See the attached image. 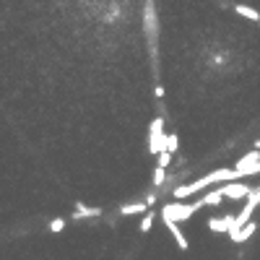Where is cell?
Segmentation results:
<instances>
[{
    "label": "cell",
    "mask_w": 260,
    "mask_h": 260,
    "mask_svg": "<svg viewBox=\"0 0 260 260\" xmlns=\"http://www.w3.org/2000/svg\"><path fill=\"white\" fill-rule=\"evenodd\" d=\"M203 208V201L198 198L195 203H185V201H175V203H167L161 206V221H190L192 219V213H198Z\"/></svg>",
    "instance_id": "6da1fadb"
},
{
    "label": "cell",
    "mask_w": 260,
    "mask_h": 260,
    "mask_svg": "<svg viewBox=\"0 0 260 260\" xmlns=\"http://www.w3.org/2000/svg\"><path fill=\"white\" fill-rule=\"evenodd\" d=\"M167 148V133H164V117H154L148 125V154L159 156Z\"/></svg>",
    "instance_id": "7a4b0ae2"
},
{
    "label": "cell",
    "mask_w": 260,
    "mask_h": 260,
    "mask_svg": "<svg viewBox=\"0 0 260 260\" xmlns=\"http://www.w3.org/2000/svg\"><path fill=\"white\" fill-rule=\"evenodd\" d=\"M250 192H252V187L247 182H240V180L224 182V198H229V201H245Z\"/></svg>",
    "instance_id": "3957f363"
},
{
    "label": "cell",
    "mask_w": 260,
    "mask_h": 260,
    "mask_svg": "<svg viewBox=\"0 0 260 260\" xmlns=\"http://www.w3.org/2000/svg\"><path fill=\"white\" fill-rule=\"evenodd\" d=\"M234 226V216H221V219H219V216H216V219H208V229L211 232H226L229 234V229Z\"/></svg>",
    "instance_id": "277c9868"
},
{
    "label": "cell",
    "mask_w": 260,
    "mask_h": 260,
    "mask_svg": "<svg viewBox=\"0 0 260 260\" xmlns=\"http://www.w3.org/2000/svg\"><path fill=\"white\" fill-rule=\"evenodd\" d=\"M257 161H260V148H252V151H247L245 156H240V161L234 164V169L242 175V172H245L247 167H252V164H257Z\"/></svg>",
    "instance_id": "5b68a950"
},
{
    "label": "cell",
    "mask_w": 260,
    "mask_h": 260,
    "mask_svg": "<svg viewBox=\"0 0 260 260\" xmlns=\"http://www.w3.org/2000/svg\"><path fill=\"white\" fill-rule=\"evenodd\" d=\"M255 229H257V224H255V221H247V224H245V226H242L240 232L229 234V240H232V242H237V245H242V242H247L250 237L255 234Z\"/></svg>",
    "instance_id": "8992f818"
},
{
    "label": "cell",
    "mask_w": 260,
    "mask_h": 260,
    "mask_svg": "<svg viewBox=\"0 0 260 260\" xmlns=\"http://www.w3.org/2000/svg\"><path fill=\"white\" fill-rule=\"evenodd\" d=\"M164 226L169 229V234H172V237H175L177 247H180V250H187V240H185V234H182L180 224H177V221H164Z\"/></svg>",
    "instance_id": "52a82bcc"
},
{
    "label": "cell",
    "mask_w": 260,
    "mask_h": 260,
    "mask_svg": "<svg viewBox=\"0 0 260 260\" xmlns=\"http://www.w3.org/2000/svg\"><path fill=\"white\" fill-rule=\"evenodd\" d=\"M148 211V203L146 201H136V203H125L122 208H120V213L122 216H143Z\"/></svg>",
    "instance_id": "ba28073f"
},
{
    "label": "cell",
    "mask_w": 260,
    "mask_h": 260,
    "mask_svg": "<svg viewBox=\"0 0 260 260\" xmlns=\"http://www.w3.org/2000/svg\"><path fill=\"white\" fill-rule=\"evenodd\" d=\"M94 216H102V208L78 203V206H76V213H73V219H94Z\"/></svg>",
    "instance_id": "9c48e42d"
},
{
    "label": "cell",
    "mask_w": 260,
    "mask_h": 260,
    "mask_svg": "<svg viewBox=\"0 0 260 260\" xmlns=\"http://www.w3.org/2000/svg\"><path fill=\"white\" fill-rule=\"evenodd\" d=\"M203 206H221V201H224V187H216V190H208L206 195H203Z\"/></svg>",
    "instance_id": "30bf717a"
},
{
    "label": "cell",
    "mask_w": 260,
    "mask_h": 260,
    "mask_svg": "<svg viewBox=\"0 0 260 260\" xmlns=\"http://www.w3.org/2000/svg\"><path fill=\"white\" fill-rule=\"evenodd\" d=\"M234 11L240 13L242 18H250V21H260V11H255V8H250V6H245V3H237V6H234Z\"/></svg>",
    "instance_id": "8fae6325"
},
{
    "label": "cell",
    "mask_w": 260,
    "mask_h": 260,
    "mask_svg": "<svg viewBox=\"0 0 260 260\" xmlns=\"http://www.w3.org/2000/svg\"><path fill=\"white\" fill-rule=\"evenodd\" d=\"M154 219H156V213L151 211V208L141 216V232H143V234H146V232H151V226H154Z\"/></svg>",
    "instance_id": "7c38bea8"
},
{
    "label": "cell",
    "mask_w": 260,
    "mask_h": 260,
    "mask_svg": "<svg viewBox=\"0 0 260 260\" xmlns=\"http://www.w3.org/2000/svg\"><path fill=\"white\" fill-rule=\"evenodd\" d=\"M164 182H167V169L156 167L154 169V187H164Z\"/></svg>",
    "instance_id": "4fadbf2b"
},
{
    "label": "cell",
    "mask_w": 260,
    "mask_h": 260,
    "mask_svg": "<svg viewBox=\"0 0 260 260\" xmlns=\"http://www.w3.org/2000/svg\"><path fill=\"white\" fill-rule=\"evenodd\" d=\"M177 148H180V138H177V133H167V148H164V151H172V154H175Z\"/></svg>",
    "instance_id": "5bb4252c"
},
{
    "label": "cell",
    "mask_w": 260,
    "mask_h": 260,
    "mask_svg": "<svg viewBox=\"0 0 260 260\" xmlns=\"http://www.w3.org/2000/svg\"><path fill=\"white\" fill-rule=\"evenodd\" d=\"M172 156H175V154H172V151H161V154H159V159H156V167L167 169V167L172 164Z\"/></svg>",
    "instance_id": "9a60e30c"
},
{
    "label": "cell",
    "mask_w": 260,
    "mask_h": 260,
    "mask_svg": "<svg viewBox=\"0 0 260 260\" xmlns=\"http://www.w3.org/2000/svg\"><path fill=\"white\" fill-rule=\"evenodd\" d=\"M65 229V219H52L50 221V232H62Z\"/></svg>",
    "instance_id": "2e32d148"
},
{
    "label": "cell",
    "mask_w": 260,
    "mask_h": 260,
    "mask_svg": "<svg viewBox=\"0 0 260 260\" xmlns=\"http://www.w3.org/2000/svg\"><path fill=\"white\" fill-rule=\"evenodd\" d=\"M154 94H156V99H161V96H164V89H161V86H156V89H154Z\"/></svg>",
    "instance_id": "e0dca14e"
},
{
    "label": "cell",
    "mask_w": 260,
    "mask_h": 260,
    "mask_svg": "<svg viewBox=\"0 0 260 260\" xmlns=\"http://www.w3.org/2000/svg\"><path fill=\"white\" fill-rule=\"evenodd\" d=\"M255 148H260V138H257V141H255Z\"/></svg>",
    "instance_id": "ac0fdd59"
},
{
    "label": "cell",
    "mask_w": 260,
    "mask_h": 260,
    "mask_svg": "<svg viewBox=\"0 0 260 260\" xmlns=\"http://www.w3.org/2000/svg\"><path fill=\"white\" fill-rule=\"evenodd\" d=\"M257 190H260V187H257Z\"/></svg>",
    "instance_id": "d6986e66"
}]
</instances>
